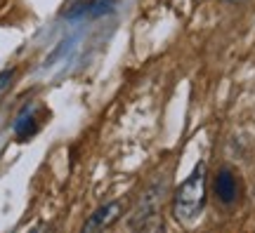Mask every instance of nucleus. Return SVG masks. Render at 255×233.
Instances as JSON below:
<instances>
[{"instance_id": "obj_1", "label": "nucleus", "mask_w": 255, "mask_h": 233, "mask_svg": "<svg viewBox=\"0 0 255 233\" xmlns=\"http://www.w3.org/2000/svg\"><path fill=\"white\" fill-rule=\"evenodd\" d=\"M208 200V165L201 160L191 174L177 186L173 196V217L180 224L189 226L201 217Z\"/></svg>"}, {"instance_id": "obj_2", "label": "nucleus", "mask_w": 255, "mask_h": 233, "mask_svg": "<svg viewBox=\"0 0 255 233\" xmlns=\"http://www.w3.org/2000/svg\"><path fill=\"white\" fill-rule=\"evenodd\" d=\"M213 196L218 200L220 205H234L241 196V184H239L237 172L232 167H220L215 179H213Z\"/></svg>"}, {"instance_id": "obj_3", "label": "nucleus", "mask_w": 255, "mask_h": 233, "mask_svg": "<svg viewBox=\"0 0 255 233\" xmlns=\"http://www.w3.org/2000/svg\"><path fill=\"white\" fill-rule=\"evenodd\" d=\"M121 215H123V203H121V200L104 203V205H100L90 217H88V219H85V224H83L81 231L83 233L104 231V229H109V226L116 224V222L121 219Z\"/></svg>"}, {"instance_id": "obj_4", "label": "nucleus", "mask_w": 255, "mask_h": 233, "mask_svg": "<svg viewBox=\"0 0 255 233\" xmlns=\"http://www.w3.org/2000/svg\"><path fill=\"white\" fill-rule=\"evenodd\" d=\"M40 127V116H38V106L36 104H28L19 111L17 120H14V135L19 142H28L31 137L38 132Z\"/></svg>"}, {"instance_id": "obj_5", "label": "nucleus", "mask_w": 255, "mask_h": 233, "mask_svg": "<svg viewBox=\"0 0 255 233\" xmlns=\"http://www.w3.org/2000/svg\"><path fill=\"white\" fill-rule=\"evenodd\" d=\"M14 76H17V71H14V69H2V71H0V97H2L9 87H12Z\"/></svg>"}, {"instance_id": "obj_6", "label": "nucleus", "mask_w": 255, "mask_h": 233, "mask_svg": "<svg viewBox=\"0 0 255 233\" xmlns=\"http://www.w3.org/2000/svg\"><path fill=\"white\" fill-rule=\"evenodd\" d=\"M92 0H66V14L71 17V14H76L78 9H83V7H88Z\"/></svg>"}, {"instance_id": "obj_7", "label": "nucleus", "mask_w": 255, "mask_h": 233, "mask_svg": "<svg viewBox=\"0 0 255 233\" xmlns=\"http://www.w3.org/2000/svg\"><path fill=\"white\" fill-rule=\"evenodd\" d=\"M227 2H239V0H227Z\"/></svg>"}]
</instances>
